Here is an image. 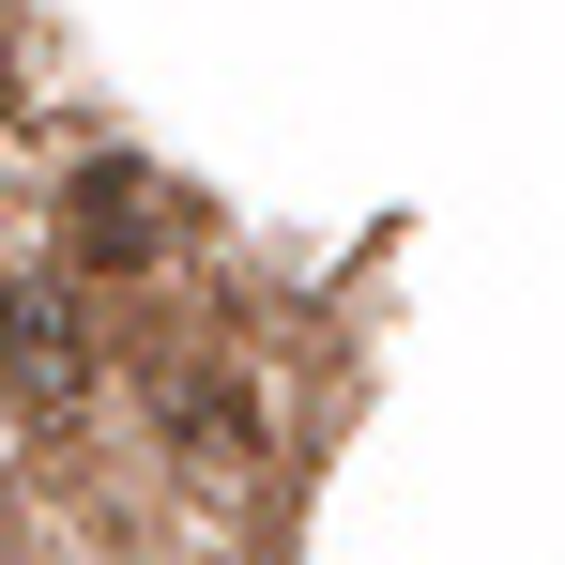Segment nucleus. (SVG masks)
Segmentation results:
<instances>
[{
  "mask_svg": "<svg viewBox=\"0 0 565 565\" xmlns=\"http://www.w3.org/2000/svg\"><path fill=\"white\" fill-rule=\"evenodd\" d=\"M77 230H93L107 260H122V245H153V199H138V169H93V184H77Z\"/></svg>",
  "mask_w": 565,
  "mask_h": 565,
  "instance_id": "f03ea898",
  "label": "nucleus"
},
{
  "mask_svg": "<svg viewBox=\"0 0 565 565\" xmlns=\"http://www.w3.org/2000/svg\"><path fill=\"white\" fill-rule=\"evenodd\" d=\"M15 413H31V428L77 413V321H62V290H46V276L15 290Z\"/></svg>",
  "mask_w": 565,
  "mask_h": 565,
  "instance_id": "f257e3e1",
  "label": "nucleus"
}]
</instances>
